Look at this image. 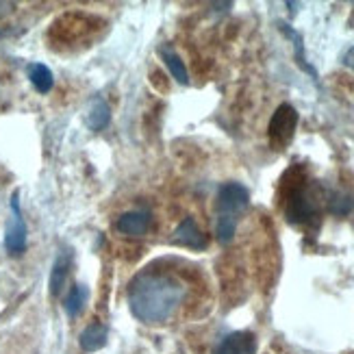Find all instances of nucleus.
Listing matches in <instances>:
<instances>
[{
    "mask_svg": "<svg viewBox=\"0 0 354 354\" xmlns=\"http://www.w3.org/2000/svg\"><path fill=\"white\" fill-rule=\"evenodd\" d=\"M344 64H346L350 70H354V46H352V48H348V53L344 55Z\"/></svg>",
    "mask_w": 354,
    "mask_h": 354,
    "instance_id": "obj_19",
    "label": "nucleus"
},
{
    "mask_svg": "<svg viewBox=\"0 0 354 354\" xmlns=\"http://www.w3.org/2000/svg\"><path fill=\"white\" fill-rule=\"evenodd\" d=\"M115 228L127 237H142V235L148 233V228H150V213L148 211L122 213L118 218V222H115Z\"/></svg>",
    "mask_w": 354,
    "mask_h": 354,
    "instance_id": "obj_8",
    "label": "nucleus"
},
{
    "mask_svg": "<svg viewBox=\"0 0 354 354\" xmlns=\"http://www.w3.org/2000/svg\"><path fill=\"white\" fill-rule=\"evenodd\" d=\"M159 55L163 59V64L167 66V70H170V74L176 79V83L189 85V74H187V68H185V61L172 48H167V46H161Z\"/></svg>",
    "mask_w": 354,
    "mask_h": 354,
    "instance_id": "obj_13",
    "label": "nucleus"
},
{
    "mask_svg": "<svg viewBox=\"0 0 354 354\" xmlns=\"http://www.w3.org/2000/svg\"><path fill=\"white\" fill-rule=\"evenodd\" d=\"M9 222L5 230V248L11 257H20L26 250V222L22 218V209H20V192L15 189L9 200Z\"/></svg>",
    "mask_w": 354,
    "mask_h": 354,
    "instance_id": "obj_5",
    "label": "nucleus"
},
{
    "mask_svg": "<svg viewBox=\"0 0 354 354\" xmlns=\"http://www.w3.org/2000/svg\"><path fill=\"white\" fill-rule=\"evenodd\" d=\"M106 339H109V330H106L104 324H98V322H96V324H89V326L81 333L79 344H81V348H83L85 352H96V350L104 348Z\"/></svg>",
    "mask_w": 354,
    "mask_h": 354,
    "instance_id": "obj_12",
    "label": "nucleus"
},
{
    "mask_svg": "<svg viewBox=\"0 0 354 354\" xmlns=\"http://www.w3.org/2000/svg\"><path fill=\"white\" fill-rule=\"evenodd\" d=\"M279 28L283 30V33L294 41V53H296V64L300 66V70L302 72H306L311 76V79L317 83L319 81V76H317V70L309 64V59H306V55H304V41H302V35L298 33V30L294 28V26H289V24H285V22H279Z\"/></svg>",
    "mask_w": 354,
    "mask_h": 354,
    "instance_id": "obj_11",
    "label": "nucleus"
},
{
    "mask_svg": "<svg viewBox=\"0 0 354 354\" xmlns=\"http://www.w3.org/2000/svg\"><path fill=\"white\" fill-rule=\"evenodd\" d=\"M296 127H298V111L289 102H283L279 109L272 113V120H270V127H268L270 146L274 150H285L291 144V140H294Z\"/></svg>",
    "mask_w": 354,
    "mask_h": 354,
    "instance_id": "obj_3",
    "label": "nucleus"
},
{
    "mask_svg": "<svg viewBox=\"0 0 354 354\" xmlns=\"http://www.w3.org/2000/svg\"><path fill=\"white\" fill-rule=\"evenodd\" d=\"M15 11V3H7V0H0V20L7 18Z\"/></svg>",
    "mask_w": 354,
    "mask_h": 354,
    "instance_id": "obj_18",
    "label": "nucleus"
},
{
    "mask_svg": "<svg viewBox=\"0 0 354 354\" xmlns=\"http://www.w3.org/2000/svg\"><path fill=\"white\" fill-rule=\"evenodd\" d=\"M319 200L322 196L315 192L311 183L298 178L287 185L285 189V218L289 224L304 226L313 224L319 218Z\"/></svg>",
    "mask_w": 354,
    "mask_h": 354,
    "instance_id": "obj_2",
    "label": "nucleus"
},
{
    "mask_svg": "<svg viewBox=\"0 0 354 354\" xmlns=\"http://www.w3.org/2000/svg\"><path fill=\"white\" fill-rule=\"evenodd\" d=\"M326 205L333 215H348L354 209V198L344 192H333V194H328Z\"/></svg>",
    "mask_w": 354,
    "mask_h": 354,
    "instance_id": "obj_16",
    "label": "nucleus"
},
{
    "mask_svg": "<svg viewBox=\"0 0 354 354\" xmlns=\"http://www.w3.org/2000/svg\"><path fill=\"white\" fill-rule=\"evenodd\" d=\"M89 298V289L85 285H72V289L68 291V296L64 300V309L70 317H79L85 309Z\"/></svg>",
    "mask_w": 354,
    "mask_h": 354,
    "instance_id": "obj_14",
    "label": "nucleus"
},
{
    "mask_svg": "<svg viewBox=\"0 0 354 354\" xmlns=\"http://www.w3.org/2000/svg\"><path fill=\"white\" fill-rule=\"evenodd\" d=\"M172 243L183 245V248L189 250H205L207 248V239L203 235V230L198 228L194 218H185L172 235Z\"/></svg>",
    "mask_w": 354,
    "mask_h": 354,
    "instance_id": "obj_7",
    "label": "nucleus"
},
{
    "mask_svg": "<svg viewBox=\"0 0 354 354\" xmlns=\"http://www.w3.org/2000/svg\"><path fill=\"white\" fill-rule=\"evenodd\" d=\"M213 354H257V337L250 330H235L224 337Z\"/></svg>",
    "mask_w": 354,
    "mask_h": 354,
    "instance_id": "obj_6",
    "label": "nucleus"
},
{
    "mask_svg": "<svg viewBox=\"0 0 354 354\" xmlns=\"http://www.w3.org/2000/svg\"><path fill=\"white\" fill-rule=\"evenodd\" d=\"M185 298V287L170 274L140 272L129 285V306L144 324H163Z\"/></svg>",
    "mask_w": 354,
    "mask_h": 354,
    "instance_id": "obj_1",
    "label": "nucleus"
},
{
    "mask_svg": "<svg viewBox=\"0 0 354 354\" xmlns=\"http://www.w3.org/2000/svg\"><path fill=\"white\" fill-rule=\"evenodd\" d=\"M70 266H72V252L70 250H61L53 263V272H50V294L59 296L64 291V285L68 281L70 274Z\"/></svg>",
    "mask_w": 354,
    "mask_h": 354,
    "instance_id": "obj_10",
    "label": "nucleus"
},
{
    "mask_svg": "<svg viewBox=\"0 0 354 354\" xmlns=\"http://www.w3.org/2000/svg\"><path fill=\"white\" fill-rule=\"evenodd\" d=\"M11 33V30L9 28H0V39H3V37H7Z\"/></svg>",
    "mask_w": 354,
    "mask_h": 354,
    "instance_id": "obj_20",
    "label": "nucleus"
},
{
    "mask_svg": "<svg viewBox=\"0 0 354 354\" xmlns=\"http://www.w3.org/2000/svg\"><path fill=\"white\" fill-rule=\"evenodd\" d=\"M237 233V220L230 218H215V237H218L220 243H230Z\"/></svg>",
    "mask_w": 354,
    "mask_h": 354,
    "instance_id": "obj_17",
    "label": "nucleus"
},
{
    "mask_svg": "<svg viewBox=\"0 0 354 354\" xmlns=\"http://www.w3.org/2000/svg\"><path fill=\"white\" fill-rule=\"evenodd\" d=\"M85 122H87V127L94 133L104 131L106 127H109V122H111V106H109V102H106L102 96L91 98L89 104H87Z\"/></svg>",
    "mask_w": 354,
    "mask_h": 354,
    "instance_id": "obj_9",
    "label": "nucleus"
},
{
    "mask_svg": "<svg viewBox=\"0 0 354 354\" xmlns=\"http://www.w3.org/2000/svg\"><path fill=\"white\" fill-rule=\"evenodd\" d=\"M250 205V192L243 187L241 183H224L218 189L215 196V211H218V218H230V220H239V215L248 209Z\"/></svg>",
    "mask_w": 354,
    "mask_h": 354,
    "instance_id": "obj_4",
    "label": "nucleus"
},
{
    "mask_svg": "<svg viewBox=\"0 0 354 354\" xmlns=\"http://www.w3.org/2000/svg\"><path fill=\"white\" fill-rule=\"evenodd\" d=\"M28 79L33 83V87L39 91V94H48L55 85V76L53 70L44 64H30L28 66Z\"/></svg>",
    "mask_w": 354,
    "mask_h": 354,
    "instance_id": "obj_15",
    "label": "nucleus"
}]
</instances>
